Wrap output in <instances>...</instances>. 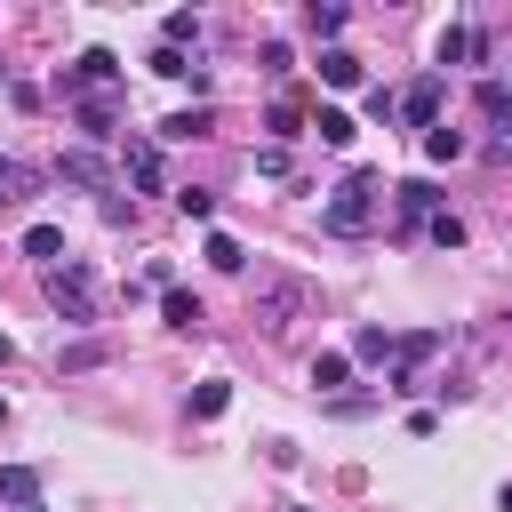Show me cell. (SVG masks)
Instances as JSON below:
<instances>
[{
  "label": "cell",
  "mask_w": 512,
  "mask_h": 512,
  "mask_svg": "<svg viewBox=\"0 0 512 512\" xmlns=\"http://www.w3.org/2000/svg\"><path fill=\"white\" fill-rule=\"evenodd\" d=\"M376 208H384V176L376 168H352L336 192H328V208H320V224L336 232V240H360L368 224H376Z\"/></svg>",
  "instance_id": "1"
},
{
  "label": "cell",
  "mask_w": 512,
  "mask_h": 512,
  "mask_svg": "<svg viewBox=\"0 0 512 512\" xmlns=\"http://www.w3.org/2000/svg\"><path fill=\"white\" fill-rule=\"evenodd\" d=\"M248 312H256V328H288V320H304L312 312V280L304 272H256V288H248Z\"/></svg>",
  "instance_id": "2"
},
{
  "label": "cell",
  "mask_w": 512,
  "mask_h": 512,
  "mask_svg": "<svg viewBox=\"0 0 512 512\" xmlns=\"http://www.w3.org/2000/svg\"><path fill=\"white\" fill-rule=\"evenodd\" d=\"M48 312H56L64 328H88V320H96V272L64 256V264L48 272Z\"/></svg>",
  "instance_id": "3"
},
{
  "label": "cell",
  "mask_w": 512,
  "mask_h": 512,
  "mask_svg": "<svg viewBox=\"0 0 512 512\" xmlns=\"http://www.w3.org/2000/svg\"><path fill=\"white\" fill-rule=\"evenodd\" d=\"M112 80H120V56L112 48H80V64L64 72V96H104Z\"/></svg>",
  "instance_id": "4"
},
{
  "label": "cell",
  "mask_w": 512,
  "mask_h": 512,
  "mask_svg": "<svg viewBox=\"0 0 512 512\" xmlns=\"http://www.w3.org/2000/svg\"><path fill=\"white\" fill-rule=\"evenodd\" d=\"M400 120H408V128H424V136L440 128V72H424V80H408V88H400Z\"/></svg>",
  "instance_id": "5"
},
{
  "label": "cell",
  "mask_w": 512,
  "mask_h": 512,
  "mask_svg": "<svg viewBox=\"0 0 512 512\" xmlns=\"http://www.w3.org/2000/svg\"><path fill=\"white\" fill-rule=\"evenodd\" d=\"M392 200H400V224H432V216H440V184H432V176H400Z\"/></svg>",
  "instance_id": "6"
},
{
  "label": "cell",
  "mask_w": 512,
  "mask_h": 512,
  "mask_svg": "<svg viewBox=\"0 0 512 512\" xmlns=\"http://www.w3.org/2000/svg\"><path fill=\"white\" fill-rule=\"evenodd\" d=\"M56 176H64V184H80V192H104V184H112V168H104V152H88V144H72V152L56 160Z\"/></svg>",
  "instance_id": "7"
},
{
  "label": "cell",
  "mask_w": 512,
  "mask_h": 512,
  "mask_svg": "<svg viewBox=\"0 0 512 512\" xmlns=\"http://www.w3.org/2000/svg\"><path fill=\"white\" fill-rule=\"evenodd\" d=\"M208 128H216V112H208V104H184V112H168V120H160V136H152V144H192V136H208Z\"/></svg>",
  "instance_id": "8"
},
{
  "label": "cell",
  "mask_w": 512,
  "mask_h": 512,
  "mask_svg": "<svg viewBox=\"0 0 512 512\" xmlns=\"http://www.w3.org/2000/svg\"><path fill=\"white\" fill-rule=\"evenodd\" d=\"M128 184H136V192H168V160H160V144H128Z\"/></svg>",
  "instance_id": "9"
},
{
  "label": "cell",
  "mask_w": 512,
  "mask_h": 512,
  "mask_svg": "<svg viewBox=\"0 0 512 512\" xmlns=\"http://www.w3.org/2000/svg\"><path fill=\"white\" fill-rule=\"evenodd\" d=\"M432 56H440V72H448V64H472V56H488V40H480V32H472V24H448V32H440V48H432Z\"/></svg>",
  "instance_id": "10"
},
{
  "label": "cell",
  "mask_w": 512,
  "mask_h": 512,
  "mask_svg": "<svg viewBox=\"0 0 512 512\" xmlns=\"http://www.w3.org/2000/svg\"><path fill=\"white\" fill-rule=\"evenodd\" d=\"M104 360H112V344H104V336H80V344L56 352V376H88V368H104Z\"/></svg>",
  "instance_id": "11"
},
{
  "label": "cell",
  "mask_w": 512,
  "mask_h": 512,
  "mask_svg": "<svg viewBox=\"0 0 512 512\" xmlns=\"http://www.w3.org/2000/svg\"><path fill=\"white\" fill-rule=\"evenodd\" d=\"M0 504L32 512V504H40V472H32V464H8V472H0Z\"/></svg>",
  "instance_id": "12"
},
{
  "label": "cell",
  "mask_w": 512,
  "mask_h": 512,
  "mask_svg": "<svg viewBox=\"0 0 512 512\" xmlns=\"http://www.w3.org/2000/svg\"><path fill=\"white\" fill-rule=\"evenodd\" d=\"M112 120H120V112H112V96H80V136H88V152L112 136Z\"/></svg>",
  "instance_id": "13"
},
{
  "label": "cell",
  "mask_w": 512,
  "mask_h": 512,
  "mask_svg": "<svg viewBox=\"0 0 512 512\" xmlns=\"http://www.w3.org/2000/svg\"><path fill=\"white\" fill-rule=\"evenodd\" d=\"M24 256H32L40 272H56V264H64V232H56V224H32V232H24Z\"/></svg>",
  "instance_id": "14"
},
{
  "label": "cell",
  "mask_w": 512,
  "mask_h": 512,
  "mask_svg": "<svg viewBox=\"0 0 512 512\" xmlns=\"http://www.w3.org/2000/svg\"><path fill=\"white\" fill-rule=\"evenodd\" d=\"M320 80L328 88H360V56L352 48H320Z\"/></svg>",
  "instance_id": "15"
},
{
  "label": "cell",
  "mask_w": 512,
  "mask_h": 512,
  "mask_svg": "<svg viewBox=\"0 0 512 512\" xmlns=\"http://www.w3.org/2000/svg\"><path fill=\"white\" fill-rule=\"evenodd\" d=\"M40 192V176L24 168V160H0V208H16V200H32Z\"/></svg>",
  "instance_id": "16"
},
{
  "label": "cell",
  "mask_w": 512,
  "mask_h": 512,
  "mask_svg": "<svg viewBox=\"0 0 512 512\" xmlns=\"http://www.w3.org/2000/svg\"><path fill=\"white\" fill-rule=\"evenodd\" d=\"M312 128H320V144H328V152H344V144L360 136V128H352V112H336V104H320V120H312Z\"/></svg>",
  "instance_id": "17"
},
{
  "label": "cell",
  "mask_w": 512,
  "mask_h": 512,
  "mask_svg": "<svg viewBox=\"0 0 512 512\" xmlns=\"http://www.w3.org/2000/svg\"><path fill=\"white\" fill-rule=\"evenodd\" d=\"M200 256H208L216 272H248V248H240L232 232H208V248H200Z\"/></svg>",
  "instance_id": "18"
},
{
  "label": "cell",
  "mask_w": 512,
  "mask_h": 512,
  "mask_svg": "<svg viewBox=\"0 0 512 512\" xmlns=\"http://www.w3.org/2000/svg\"><path fill=\"white\" fill-rule=\"evenodd\" d=\"M160 320H168V328H200V296H192V288H168V296H160Z\"/></svg>",
  "instance_id": "19"
},
{
  "label": "cell",
  "mask_w": 512,
  "mask_h": 512,
  "mask_svg": "<svg viewBox=\"0 0 512 512\" xmlns=\"http://www.w3.org/2000/svg\"><path fill=\"white\" fill-rule=\"evenodd\" d=\"M352 376V352H312V392H336Z\"/></svg>",
  "instance_id": "20"
},
{
  "label": "cell",
  "mask_w": 512,
  "mask_h": 512,
  "mask_svg": "<svg viewBox=\"0 0 512 512\" xmlns=\"http://www.w3.org/2000/svg\"><path fill=\"white\" fill-rule=\"evenodd\" d=\"M224 408H232V384H224V376L192 384V416H200V424H208V416H224Z\"/></svg>",
  "instance_id": "21"
},
{
  "label": "cell",
  "mask_w": 512,
  "mask_h": 512,
  "mask_svg": "<svg viewBox=\"0 0 512 512\" xmlns=\"http://www.w3.org/2000/svg\"><path fill=\"white\" fill-rule=\"evenodd\" d=\"M472 104H480V120H496V128L512 120V88H504V80H480V96H472Z\"/></svg>",
  "instance_id": "22"
},
{
  "label": "cell",
  "mask_w": 512,
  "mask_h": 512,
  "mask_svg": "<svg viewBox=\"0 0 512 512\" xmlns=\"http://www.w3.org/2000/svg\"><path fill=\"white\" fill-rule=\"evenodd\" d=\"M392 352H400L392 328H360V336H352V360H392Z\"/></svg>",
  "instance_id": "23"
},
{
  "label": "cell",
  "mask_w": 512,
  "mask_h": 512,
  "mask_svg": "<svg viewBox=\"0 0 512 512\" xmlns=\"http://www.w3.org/2000/svg\"><path fill=\"white\" fill-rule=\"evenodd\" d=\"M184 40H200V16H192V8L160 16V48H184Z\"/></svg>",
  "instance_id": "24"
},
{
  "label": "cell",
  "mask_w": 512,
  "mask_h": 512,
  "mask_svg": "<svg viewBox=\"0 0 512 512\" xmlns=\"http://www.w3.org/2000/svg\"><path fill=\"white\" fill-rule=\"evenodd\" d=\"M424 160H464V128H448V120H440V128L424 136Z\"/></svg>",
  "instance_id": "25"
},
{
  "label": "cell",
  "mask_w": 512,
  "mask_h": 512,
  "mask_svg": "<svg viewBox=\"0 0 512 512\" xmlns=\"http://www.w3.org/2000/svg\"><path fill=\"white\" fill-rule=\"evenodd\" d=\"M424 240H432V248H464V216H456V208H440V216L424 224Z\"/></svg>",
  "instance_id": "26"
},
{
  "label": "cell",
  "mask_w": 512,
  "mask_h": 512,
  "mask_svg": "<svg viewBox=\"0 0 512 512\" xmlns=\"http://www.w3.org/2000/svg\"><path fill=\"white\" fill-rule=\"evenodd\" d=\"M304 24H312V40H336V32H344V8H320V0H312Z\"/></svg>",
  "instance_id": "27"
},
{
  "label": "cell",
  "mask_w": 512,
  "mask_h": 512,
  "mask_svg": "<svg viewBox=\"0 0 512 512\" xmlns=\"http://www.w3.org/2000/svg\"><path fill=\"white\" fill-rule=\"evenodd\" d=\"M176 208H184L192 224H208V216H216V192H200V184H184V192H176Z\"/></svg>",
  "instance_id": "28"
},
{
  "label": "cell",
  "mask_w": 512,
  "mask_h": 512,
  "mask_svg": "<svg viewBox=\"0 0 512 512\" xmlns=\"http://www.w3.org/2000/svg\"><path fill=\"white\" fill-rule=\"evenodd\" d=\"M152 72H160V80H184L192 56H184V48H152Z\"/></svg>",
  "instance_id": "29"
},
{
  "label": "cell",
  "mask_w": 512,
  "mask_h": 512,
  "mask_svg": "<svg viewBox=\"0 0 512 512\" xmlns=\"http://www.w3.org/2000/svg\"><path fill=\"white\" fill-rule=\"evenodd\" d=\"M288 168H296L288 144H264V152H256V176H288Z\"/></svg>",
  "instance_id": "30"
},
{
  "label": "cell",
  "mask_w": 512,
  "mask_h": 512,
  "mask_svg": "<svg viewBox=\"0 0 512 512\" xmlns=\"http://www.w3.org/2000/svg\"><path fill=\"white\" fill-rule=\"evenodd\" d=\"M288 136H296V104L280 96V104H272V144H288Z\"/></svg>",
  "instance_id": "31"
},
{
  "label": "cell",
  "mask_w": 512,
  "mask_h": 512,
  "mask_svg": "<svg viewBox=\"0 0 512 512\" xmlns=\"http://www.w3.org/2000/svg\"><path fill=\"white\" fill-rule=\"evenodd\" d=\"M496 512H512V480H504V496H496Z\"/></svg>",
  "instance_id": "32"
},
{
  "label": "cell",
  "mask_w": 512,
  "mask_h": 512,
  "mask_svg": "<svg viewBox=\"0 0 512 512\" xmlns=\"http://www.w3.org/2000/svg\"><path fill=\"white\" fill-rule=\"evenodd\" d=\"M8 360H16V344H8V336H0V368H8Z\"/></svg>",
  "instance_id": "33"
},
{
  "label": "cell",
  "mask_w": 512,
  "mask_h": 512,
  "mask_svg": "<svg viewBox=\"0 0 512 512\" xmlns=\"http://www.w3.org/2000/svg\"><path fill=\"white\" fill-rule=\"evenodd\" d=\"M0 424H8V400H0Z\"/></svg>",
  "instance_id": "34"
},
{
  "label": "cell",
  "mask_w": 512,
  "mask_h": 512,
  "mask_svg": "<svg viewBox=\"0 0 512 512\" xmlns=\"http://www.w3.org/2000/svg\"><path fill=\"white\" fill-rule=\"evenodd\" d=\"M0 72H8V64H0Z\"/></svg>",
  "instance_id": "35"
},
{
  "label": "cell",
  "mask_w": 512,
  "mask_h": 512,
  "mask_svg": "<svg viewBox=\"0 0 512 512\" xmlns=\"http://www.w3.org/2000/svg\"><path fill=\"white\" fill-rule=\"evenodd\" d=\"M32 512H40V504H32Z\"/></svg>",
  "instance_id": "36"
}]
</instances>
